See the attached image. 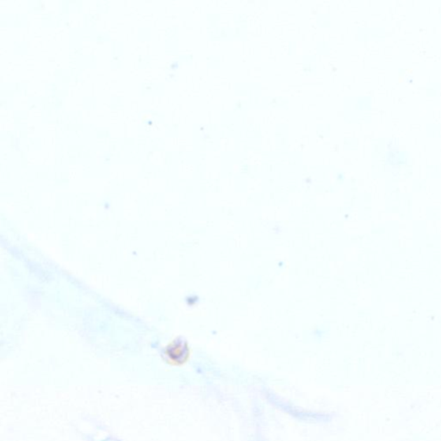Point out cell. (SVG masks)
Returning <instances> with one entry per match:
<instances>
[{"label":"cell","instance_id":"obj_1","mask_svg":"<svg viewBox=\"0 0 441 441\" xmlns=\"http://www.w3.org/2000/svg\"><path fill=\"white\" fill-rule=\"evenodd\" d=\"M190 354L192 349L188 342L181 338L174 339L163 350V357L167 363L174 366H181L188 363Z\"/></svg>","mask_w":441,"mask_h":441}]
</instances>
